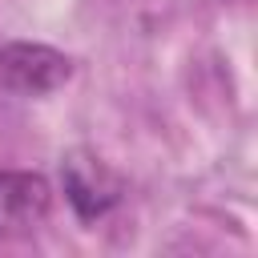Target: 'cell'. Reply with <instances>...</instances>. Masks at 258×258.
<instances>
[{"label":"cell","mask_w":258,"mask_h":258,"mask_svg":"<svg viewBox=\"0 0 258 258\" xmlns=\"http://www.w3.org/2000/svg\"><path fill=\"white\" fill-rule=\"evenodd\" d=\"M73 77V60L48 44H4L0 48V93L44 97Z\"/></svg>","instance_id":"1"},{"label":"cell","mask_w":258,"mask_h":258,"mask_svg":"<svg viewBox=\"0 0 258 258\" xmlns=\"http://www.w3.org/2000/svg\"><path fill=\"white\" fill-rule=\"evenodd\" d=\"M60 181H64V198L85 222L109 214L125 194V181L93 153H69L60 161Z\"/></svg>","instance_id":"2"},{"label":"cell","mask_w":258,"mask_h":258,"mask_svg":"<svg viewBox=\"0 0 258 258\" xmlns=\"http://www.w3.org/2000/svg\"><path fill=\"white\" fill-rule=\"evenodd\" d=\"M52 210V189L40 173L4 169L0 173V238L32 234Z\"/></svg>","instance_id":"3"}]
</instances>
